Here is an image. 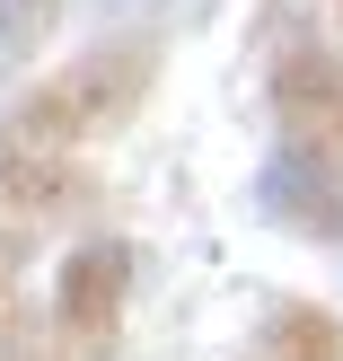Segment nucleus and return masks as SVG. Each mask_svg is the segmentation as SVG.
<instances>
[{
  "mask_svg": "<svg viewBox=\"0 0 343 361\" xmlns=\"http://www.w3.org/2000/svg\"><path fill=\"white\" fill-rule=\"evenodd\" d=\"M158 71H168V27H150V18L106 27L97 44H80L70 62H53L44 80H27L0 106V141L9 150L88 159L97 141H115V133L141 123V106L158 97Z\"/></svg>",
  "mask_w": 343,
  "mask_h": 361,
  "instance_id": "nucleus-1",
  "label": "nucleus"
},
{
  "mask_svg": "<svg viewBox=\"0 0 343 361\" xmlns=\"http://www.w3.org/2000/svg\"><path fill=\"white\" fill-rule=\"evenodd\" d=\"M335 27H343V0H335Z\"/></svg>",
  "mask_w": 343,
  "mask_h": 361,
  "instance_id": "nucleus-10",
  "label": "nucleus"
},
{
  "mask_svg": "<svg viewBox=\"0 0 343 361\" xmlns=\"http://www.w3.org/2000/svg\"><path fill=\"white\" fill-rule=\"evenodd\" d=\"M238 361H343V317L317 300H273L238 344Z\"/></svg>",
  "mask_w": 343,
  "mask_h": 361,
  "instance_id": "nucleus-6",
  "label": "nucleus"
},
{
  "mask_svg": "<svg viewBox=\"0 0 343 361\" xmlns=\"http://www.w3.org/2000/svg\"><path fill=\"white\" fill-rule=\"evenodd\" d=\"M123 309H132V238L88 229V238L62 256V274H53V309L44 317H53V335H62L80 361H115Z\"/></svg>",
  "mask_w": 343,
  "mask_h": 361,
  "instance_id": "nucleus-3",
  "label": "nucleus"
},
{
  "mask_svg": "<svg viewBox=\"0 0 343 361\" xmlns=\"http://www.w3.org/2000/svg\"><path fill=\"white\" fill-rule=\"evenodd\" d=\"M70 9H80V0H0V80H18V71L53 44V27H62Z\"/></svg>",
  "mask_w": 343,
  "mask_h": 361,
  "instance_id": "nucleus-7",
  "label": "nucleus"
},
{
  "mask_svg": "<svg viewBox=\"0 0 343 361\" xmlns=\"http://www.w3.org/2000/svg\"><path fill=\"white\" fill-rule=\"evenodd\" d=\"M0 361H80L44 309H0Z\"/></svg>",
  "mask_w": 343,
  "mask_h": 361,
  "instance_id": "nucleus-8",
  "label": "nucleus"
},
{
  "mask_svg": "<svg viewBox=\"0 0 343 361\" xmlns=\"http://www.w3.org/2000/svg\"><path fill=\"white\" fill-rule=\"evenodd\" d=\"M106 212V176L88 159H53V150H9L0 141V221L35 229V221H97Z\"/></svg>",
  "mask_w": 343,
  "mask_h": 361,
  "instance_id": "nucleus-4",
  "label": "nucleus"
},
{
  "mask_svg": "<svg viewBox=\"0 0 343 361\" xmlns=\"http://www.w3.org/2000/svg\"><path fill=\"white\" fill-rule=\"evenodd\" d=\"M256 212H264V229H282V238H299V247H326V256L343 247V176L308 168V159H291V150H264Z\"/></svg>",
  "mask_w": 343,
  "mask_h": 361,
  "instance_id": "nucleus-5",
  "label": "nucleus"
},
{
  "mask_svg": "<svg viewBox=\"0 0 343 361\" xmlns=\"http://www.w3.org/2000/svg\"><path fill=\"white\" fill-rule=\"evenodd\" d=\"M27 264H35V229H9V221H0V309H18Z\"/></svg>",
  "mask_w": 343,
  "mask_h": 361,
  "instance_id": "nucleus-9",
  "label": "nucleus"
},
{
  "mask_svg": "<svg viewBox=\"0 0 343 361\" xmlns=\"http://www.w3.org/2000/svg\"><path fill=\"white\" fill-rule=\"evenodd\" d=\"M264 115H273V150L343 176V53L326 35H291L264 62Z\"/></svg>",
  "mask_w": 343,
  "mask_h": 361,
  "instance_id": "nucleus-2",
  "label": "nucleus"
}]
</instances>
